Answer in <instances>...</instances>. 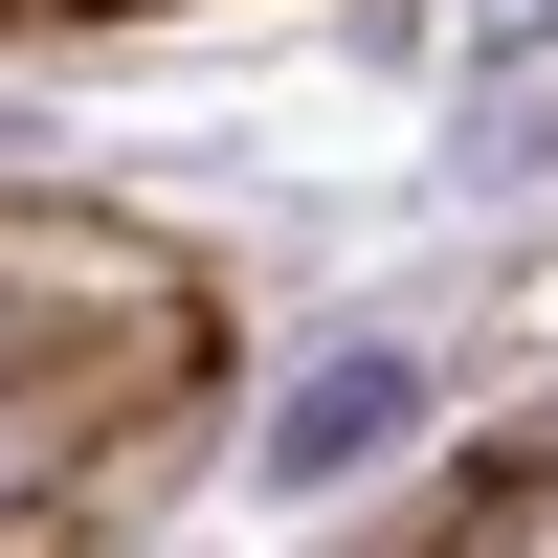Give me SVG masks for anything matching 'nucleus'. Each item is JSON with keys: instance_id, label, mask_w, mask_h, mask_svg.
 <instances>
[{"instance_id": "1", "label": "nucleus", "mask_w": 558, "mask_h": 558, "mask_svg": "<svg viewBox=\"0 0 558 558\" xmlns=\"http://www.w3.org/2000/svg\"><path fill=\"white\" fill-rule=\"evenodd\" d=\"M380 447H425V357H402V336H336V357H291V380H268L246 470H268V492H357Z\"/></svg>"}]
</instances>
